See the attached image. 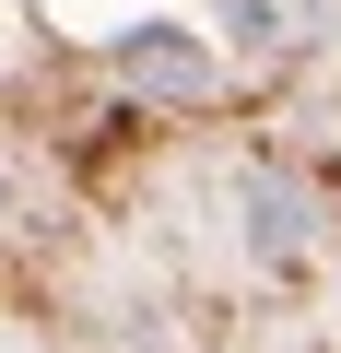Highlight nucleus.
Returning a JSON list of instances; mask_svg holds the SVG:
<instances>
[{
	"instance_id": "f257e3e1",
	"label": "nucleus",
	"mask_w": 341,
	"mask_h": 353,
	"mask_svg": "<svg viewBox=\"0 0 341 353\" xmlns=\"http://www.w3.org/2000/svg\"><path fill=\"white\" fill-rule=\"evenodd\" d=\"M118 83H130V94H165V106H200V94H212V48H200L189 24H130V36H118Z\"/></svg>"
},
{
	"instance_id": "f03ea898",
	"label": "nucleus",
	"mask_w": 341,
	"mask_h": 353,
	"mask_svg": "<svg viewBox=\"0 0 341 353\" xmlns=\"http://www.w3.org/2000/svg\"><path fill=\"white\" fill-rule=\"evenodd\" d=\"M247 248H259L271 271L306 259V189H294V176H247Z\"/></svg>"
},
{
	"instance_id": "7ed1b4c3",
	"label": "nucleus",
	"mask_w": 341,
	"mask_h": 353,
	"mask_svg": "<svg viewBox=\"0 0 341 353\" xmlns=\"http://www.w3.org/2000/svg\"><path fill=\"white\" fill-rule=\"evenodd\" d=\"M224 24L259 36V48H306L318 36V0H224Z\"/></svg>"
},
{
	"instance_id": "20e7f679",
	"label": "nucleus",
	"mask_w": 341,
	"mask_h": 353,
	"mask_svg": "<svg viewBox=\"0 0 341 353\" xmlns=\"http://www.w3.org/2000/svg\"><path fill=\"white\" fill-rule=\"evenodd\" d=\"M0 236H24V176H0Z\"/></svg>"
}]
</instances>
